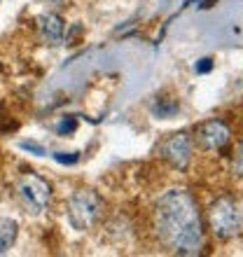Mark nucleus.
Wrapping results in <instances>:
<instances>
[{
	"label": "nucleus",
	"instance_id": "1",
	"mask_svg": "<svg viewBox=\"0 0 243 257\" xmlns=\"http://www.w3.org/2000/svg\"><path fill=\"white\" fill-rule=\"evenodd\" d=\"M157 236L171 252L199 255L203 248V224L199 203L187 190H169L155 206Z\"/></svg>",
	"mask_w": 243,
	"mask_h": 257
},
{
	"label": "nucleus",
	"instance_id": "2",
	"mask_svg": "<svg viewBox=\"0 0 243 257\" xmlns=\"http://www.w3.org/2000/svg\"><path fill=\"white\" fill-rule=\"evenodd\" d=\"M208 222L210 229L220 241H229L236 238L238 234H243V215L238 206L227 196H220L210 203L208 210Z\"/></svg>",
	"mask_w": 243,
	"mask_h": 257
},
{
	"label": "nucleus",
	"instance_id": "3",
	"mask_svg": "<svg viewBox=\"0 0 243 257\" xmlns=\"http://www.w3.org/2000/svg\"><path fill=\"white\" fill-rule=\"evenodd\" d=\"M103 215V199L94 190L75 192L68 201V220L75 229H89L94 227Z\"/></svg>",
	"mask_w": 243,
	"mask_h": 257
},
{
	"label": "nucleus",
	"instance_id": "4",
	"mask_svg": "<svg viewBox=\"0 0 243 257\" xmlns=\"http://www.w3.org/2000/svg\"><path fill=\"white\" fill-rule=\"evenodd\" d=\"M17 192H19L24 206L33 215H42L52 206V187L45 178L35 176V173H28V176L21 178L19 185H17Z\"/></svg>",
	"mask_w": 243,
	"mask_h": 257
},
{
	"label": "nucleus",
	"instance_id": "5",
	"mask_svg": "<svg viewBox=\"0 0 243 257\" xmlns=\"http://www.w3.org/2000/svg\"><path fill=\"white\" fill-rule=\"evenodd\" d=\"M159 155H162V159H166L173 169L185 171L189 166V162H192V155H194V143H192L189 134H185V131L171 134L169 138L162 143Z\"/></svg>",
	"mask_w": 243,
	"mask_h": 257
},
{
	"label": "nucleus",
	"instance_id": "6",
	"mask_svg": "<svg viewBox=\"0 0 243 257\" xmlns=\"http://www.w3.org/2000/svg\"><path fill=\"white\" fill-rule=\"evenodd\" d=\"M229 138H231V131L220 119L203 122L201 126L196 128V141H199V145L203 150H220L229 143Z\"/></svg>",
	"mask_w": 243,
	"mask_h": 257
},
{
	"label": "nucleus",
	"instance_id": "7",
	"mask_svg": "<svg viewBox=\"0 0 243 257\" xmlns=\"http://www.w3.org/2000/svg\"><path fill=\"white\" fill-rule=\"evenodd\" d=\"M40 26V35L47 45H61L63 42V33H66V24L59 14H42L38 19Z\"/></svg>",
	"mask_w": 243,
	"mask_h": 257
},
{
	"label": "nucleus",
	"instance_id": "8",
	"mask_svg": "<svg viewBox=\"0 0 243 257\" xmlns=\"http://www.w3.org/2000/svg\"><path fill=\"white\" fill-rule=\"evenodd\" d=\"M17 236H19V224L12 217H0V255H7L12 250Z\"/></svg>",
	"mask_w": 243,
	"mask_h": 257
},
{
	"label": "nucleus",
	"instance_id": "9",
	"mask_svg": "<svg viewBox=\"0 0 243 257\" xmlns=\"http://www.w3.org/2000/svg\"><path fill=\"white\" fill-rule=\"evenodd\" d=\"M178 110H180V105H178L176 98H157L155 105H152V115L157 119H171Z\"/></svg>",
	"mask_w": 243,
	"mask_h": 257
},
{
	"label": "nucleus",
	"instance_id": "10",
	"mask_svg": "<svg viewBox=\"0 0 243 257\" xmlns=\"http://www.w3.org/2000/svg\"><path fill=\"white\" fill-rule=\"evenodd\" d=\"M231 171L236 178H243V143L236 148V155H234V162H231Z\"/></svg>",
	"mask_w": 243,
	"mask_h": 257
},
{
	"label": "nucleus",
	"instance_id": "11",
	"mask_svg": "<svg viewBox=\"0 0 243 257\" xmlns=\"http://www.w3.org/2000/svg\"><path fill=\"white\" fill-rule=\"evenodd\" d=\"M75 126H77V122H75L73 117H68V119H63V122H61L59 126H56V131H59L61 136H66V134H73Z\"/></svg>",
	"mask_w": 243,
	"mask_h": 257
},
{
	"label": "nucleus",
	"instance_id": "12",
	"mask_svg": "<svg viewBox=\"0 0 243 257\" xmlns=\"http://www.w3.org/2000/svg\"><path fill=\"white\" fill-rule=\"evenodd\" d=\"M54 159L61 162V164H75L77 159H80V155H75V152H70V155H66V152H56Z\"/></svg>",
	"mask_w": 243,
	"mask_h": 257
},
{
	"label": "nucleus",
	"instance_id": "13",
	"mask_svg": "<svg viewBox=\"0 0 243 257\" xmlns=\"http://www.w3.org/2000/svg\"><path fill=\"white\" fill-rule=\"evenodd\" d=\"M210 68H213V59H201V61L194 66L196 73H208Z\"/></svg>",
	"mask_w": 243,
	"mask_h": 257
},
{
	"label": "nucleus",
	"instance_id": "14",
	"mask_svg": "<svg viewBox=\"0 0 243 257\" xmlns=\"http://www.w3.org/2000/svg\"><path fill=\"white\" fill-rule=\"evenodd\" d=\"M21 148H24V150H33L35 155H45V150H42L40 145H35V143H21Z\"/></svg>",
	"mask_w": 243,
	"mask_h": 257
}]
</instances>
